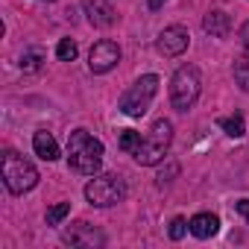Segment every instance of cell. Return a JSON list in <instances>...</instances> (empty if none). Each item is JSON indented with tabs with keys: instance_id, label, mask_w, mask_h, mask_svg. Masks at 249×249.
Segmentation results:
<instances>
[{
	"instance_id": "obj_1",
	"label": "cell",
	"mask_w": 249,
	"mask_h": 249,
	"mask_svg": "<svg viewBox=\"0 0 249 249\" xmlns=\"http://www.w3.org/2000/svg\"><path fill=\"white\" fill-rule=\"evenodd\" d=\"M68 164L82 176H97L103 164V144L85 129H73L68 138Z\"/></svg>"
},
{
	"instance_id": "obj_2",
	"label": "cell",
	"mask_w": 249,
	"mask_h": 249,
	"mask_svg": "<svg viewBox=\"0 0 249 249\" xmlns=\"http://www.w3.org/2000/svg\"><path fill=\"white\" fill-rule=\"evenodd\" d=\"M170 141H173V123L164 120V117H159L153 126H150V132L141 138V144H138V150H135L132 156H135L138 164H147V167H150V164H159V161L164 159Z\"/></svg>"
},
{
	"instance_id": "obj_3",
	"label": "cell",
	"mask_w": 249,
	"mask_h": 249,
	"mask_svg": "<svg viewBox=\"0 0 249 249\" xmlns=\"http://www.w3.org/2000/svg\"><path fill=\"white\" fill-rule=\"evenodd\" d=\"M3 185L12 194H27L38 185V170L18 153L6 150L3 153Z\"/></svg>"
},
{
	"instance_id": "obj_4",
	"label": "cell",
	"mask_w": 249,
	"mask_h": 249,
	"mask_svg": "<svg viewBox=\"0 0 249 249\" xmlns=\"http://www.w3.org/2000/svg\"><path fill=\"white\" fill-rule=\"evenodd\" d=\"M199 88H202V79H199V71L194 65H182L173 79H170V103L176 111H188L196 97H199Z\"/></svg>"
},
{
	"instance_id": "obj_5",
	"label": "cell",
	"mask_w": 249,
	"mask_h": 249,
	"mask_svg": "<svg viewBox=\"0 0 249 249\" xmlns=\"http://www.w3.org/2000/svg\"><path fill=\"white\" fill-rule=\"evenodd\" d=\"M156 91H159V76H156V73L141 76L135 85H129L126 91H123V97H120V111L126 114V117H141V114H147V108H150Z\"/></svg>"
},
{
	"instance_id": "obj_6",
	"label": "cell",
	"mask_w": 249,
	"mask_h": 249,
	"mask_svg": "<svg viewBox=\"0 0 249 249\" xmlns=\"http://www.w3.org/2000/svg\"><path fill=\"white\" fill-rule=\"evenodd\" d=\"M126 196V185H123L120 176L114 173H103V176H94L88 185H85V199L97 208H108L114 202H120Z\"/></svg>"
},
{
	"instance_id": "obj_7",
	"label": "cell",
	"mask_w": 249,
	"mask_h": 249,
	"mask_svg": "<svg viewBox=\"0 0 249 249\" xmlns=\"http://www.w3.org/2000/svg\"><path fill=\"white\" fill-rule=\"evenodd\" d=\"M117 62H120V47H117L114 41H108V38L97 41V44L91 47V53H88V68H91L94 73H108Z\"/></svg>"
},
{
	"instance_id": "obj_8",
	"label": "cell",
	"mask_w": 249,
	"mask_h": 249,
	"mask_svg": "<svg viewBox=\"0 0 249 249\" xmlns=\"http://www.w3.org/2000/svg\"><path fill=\"white\" fill-rule=\"evenodd\" d=\"M188 41H191L188 30L176 24V27H167V30L159 36L156 47H159V53H161V56H182V53L188 50Z\"/></svg>"
},
{
	"instance_id": "obj_9",
	"label": "cell",
	"mask_w": 249,
	"mask_h": 249,
	"mask_svg": "<svg viewBox=\"0 0 249 249\" xmlns=\"http://www.w3.org/2000/svg\"><path fill=\"white\" fill-rule=\"evenodd\" d=\"M82 6H85V15L94 27H111L114 24V12L103 0H82Z\"/></svg>"
},
{
	"instance_id": "obj_10",
	"label": "cell",
	"mask_w": 249,
	"mask_h": 249,
	"mask_svg": "<svg viewBox=\"0 0 249 249\" xmlns=\"http://www.w3.org/2000/svg\"><path fill=\"white\" fill-rule=\"evenodd\" d=\"M202 27H205V33H208V36H214V38H223V36H229V30H231V21H229V15H226L223 9H214V12H208V15H205Z\"/></svg>"
},
{
	"instance_id": "obj_11",
	"label": "cell",
	"mask_w": 249,
	"mask_h": 249,
	"mask_svg": "<svg viewBox=\"0 0 249 249\" xmlns=\"http://www.w3.org/2000/svg\"><path fill=\"white\" fill-rule=\"evenodd\" d=\"M33 147H36V156L44 159V161H56L59 159V144L50 132H36L33 135Z\"/></svg>"
},
{
	"instance_id": "obj_12",
	"label": "cell",
	"mask_w": 249,
	"mask_h": 249,
	"mask_svg": "<svg viewBox=\"0 0 249 249\" xmlns=\"http://www.w3.org/2000/svg\"><path fill=\"white\" fill-rule=\"evenodd\" d=\"M217 229H220V220L214 217V214H196V217H191V234L194 237H214L217 234Z\"/></svg>"
},
{
	"instance_id": "obj_13",
	"label": "cell",
	"mask_w": 249,
	"mask_h": 249,
	"mask_svg": "<svg viewBox=\"0 0 249 249\" xmlns=\"http://www.w3.org/2000/svg\"><path fill=\"white\" fill-rule=\"evenodd\" d=\"M85 229H88V223H76L68 234H65V240L71 243V246H82V243H103V237L94 231V234H85Z\"/></svg>"
},
{
	"instance_id": "obj_14",
	"label": "cell",
	"mask_w": 249,
	"mask_h": 249,
	"mask_svg": "<svg viewBox=\"0 0 249 249\" xmlns=\"http://www.w3.org/2000/svg\"><path fill=\"white\" fill-rule=\"evenodd\" d=\"M220 129H223L226 135H231V138H240V135L246 132L243 114H229V117H223V120H220Z\"/></svg>"
},
{
	"instance_id": "obj_15",
	"label": "cell",
	"mask_w": 249,
	"mask_h": 249,
	"mask_svg": "<svg viewBox=\"0 0 249 249\" xmlns=\"http://www.w3.org/2000/svg\"><path fill=\"white\" fill-rule=\"evenodd\" d=\"M117 144H120V150H123V153H135V150H138V144H141V132L126 129V132L120 135V141H117Z\"/></svg>"
},
{
	"instance_id": "obj_16",
	"label": "cell",
	"mask_w": 249,
	"mask_h": 249,
	"mask_svg": "<svg viewBox=\"0 0 249 249\" xmlns=\"http://www.w3.org/2000/svg\"><path fill=\"white\" fill-rule=\"evenodd\" d=\"M76 53H79V50H76V41H71V38H62L59 47H56V56H59L62 62H73Z\"/></svg>"
},
{
	"instance_id": "obj_17",
	"label": "cell",
	"mask_w": 249,
	"mask_h": 249,
	"mask_svg": "<svg viewBox=\"0 0 249 249\" xmlns=\"http://www.w3.org/2000/svg\"><path fill=\"white\" fill-rule=\"evenodd\" d=\"M68 214H71V202H59V205H53V208L47 211V226H59Z\"/></svg>"
},
{
	"instance_id": "obj_18",
	"label": "cell",
	"mask_w": 249,
	"mask_h": 249,
	"mask_svg": "<svg viewBox=\"0 0 249 249\" xmlns=\"http://www.w3.org/2000/svg\"><path fill=\"white\" fill-rule=\"evenodd\" d=\"M234 79L243 91H249V59H237L234 62Z\"/></svg>"
},
{
	"instance_id": "obj_19",
	"label": "cell",
	"mask_w": 249,
	"mask_h": 249,
	"mask_svg": "<svg viewBox=\"0 0 249 249\" xmlns=\"http://www.w3.org/2000/svg\"><path fill=\"white\" fill-rule=\"evenodd\" d=\"M41 59H44L41 50H27V53L21 56V68H24V71H36V68L41 65Z\"/></svg>"
},
{
	"instance_id": "obj_20",
	"label": "cell",
	"mask_w": 249,
	"mask_h": 249,
	"mask_svg": "<svg viewBox=\"0 0 249 249\" xmlns=\"http://www.w3.org/2000/svg\"><path fill=\"white\" fill-rule=\"evenodd\" d=\"M188 229H191V223H188L185 217H176V220L170 223V237H173V240H179V237H185V231H188Z\"/></svg>"
},
{
	"instance_id": "obj_21",
	"label": "cell",
	"mask_w": 249,
	"mask_h": 249,
	"mask_svg": "<svg viewBox=\"0 0 249 249\" xmlns=\"http://www.w3.org/2000/svg\"><path fill=\"white\" fill-rule=\"evenodd\" d=\"M237 211H240V214L249 220V199H240V202H237Z\"/></svg>"
},
{
	"instance_id": "obj_22",
	"label": "cell",
	"mask_w": 249,
	"mask_h": 249,
	"mask_svg": "<svg viewBox=\"0 0 249 249\" xmlns=\"http://www.w3.org/2000/svg\"><path fill=\"white\" fill-rule=\"evenodd\" d=\"M240 38H243V47L249 50V21L243 24V30H240Z\"/></svg>"
},
{
	"instance_id": "obj_23",
	"label": "cell",
	"mask_w": 249,
	"mask_h": 249,
	"mask_svg": "<svg viewBox=\"0 0 249 249\" xmlns=\"http://www.w3.org/2000/svg\"><path fill=\"white\" fill-rule=\"evenodd\" d=\"M164 3H167V0H147V6H150V9H161Z\"/></svg>"
}]
</instances>
